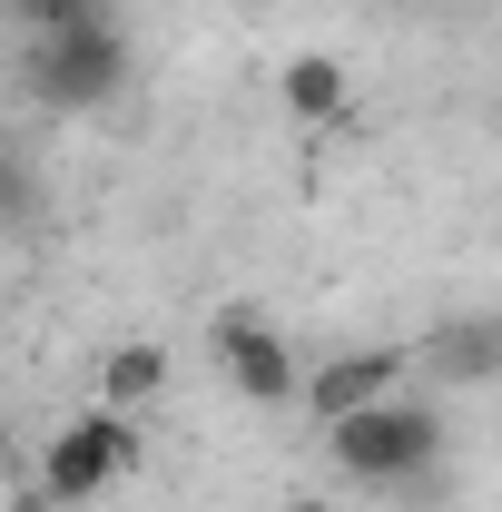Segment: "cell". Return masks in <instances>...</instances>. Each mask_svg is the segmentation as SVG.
<instances>
[{
  "label": "cell",
  "instance_id": "277c9868",
  "mask_svg": "<svg viewBox=\"0 0 502 512\" xmlns=\"http://www.w3.org/2000/svg\"><path fill=\"white\" fill-rule=\"evenodd\" d=\"M207 345H217V375L237 384L247 404H306V375H296V355H286L276 316H256V306H217Z\"/></svg>",
  "mask_w": 502,
  "mask_h": 512
},
{
  "label": "cell",
  "instance_id": "52a82bcc",
  "mask_svg": "<svg viewBox=\"0 0 502 512\" xmlns=\"http://www.w3.org/2000/svg\"><path fill=\"white\" fill-rule=\"evenodd\" d=\"M158 394H168V345H148V335L109 345V365H99V404H109V414H138V404H158Z\"/></svg>",
  "mask_w": 502,
  "mask_h": 512
},
{
  "label": "cell",
  "instance_id": "3957f363",
  "mask_svg": "<svg viewBox=\"0 0 502 512\" xmlns=\"http://www.w3.org/2000/svg\"><path fill=\"white\" fill-rule=\"evenodd\" d=\"M128 463H138V424L99 404V414H79L60 444H50V463H40V503H99Z\"/></svg>",
  "mask_w": 502,
  "mask_h": 512
},
{
  "label": "cell",
  "instance_id": "8992f818",
  "mask_svg": "<svg viewBox=\"0 0 502 512\" xmlns=\"http://www.w3.org/2000/svg\"><path fill=\"white\" fill-rule=\"evenodd\" d=\"M424 365H434L443 384H493L502 375V316H453V325H434Z\"/></svg>",
  "mask_w": 502,
  "mask_h": 512
},
{
  "label": "cell",
  "instance_id": "ba28073f",
  "mask_svg": "<svg viewBox=\"0 0 502 512\" xmlns=\"http://www.w3.org/2000/svg\"><path fill=\"white\" fill-rule=\"evenodd\" d=\"M276 89H286L296 119H335V109H345V60H286Z\"/></svg>",
  "mask_w": 502,
  "mask_h": 512
},
{
  "label": "cell",
  "instance_id": "9c48e42d",
  "mask_svg": "<svg viewBox=\"0 0 502 512\" xmlns=\"http://www.w3.org/2000/svg\"><path fill=\"white\" fill-rule=\"evenodd\" d=\"M286 512H335V503H315V493H306V503H286Z\"/></svg>",
  "mask_w": 502,
  "mask_h": 512
},
{
  "label": "cell",
  "instance_id": "6da1fadb",
  "mask_svg": "<svg viewBox=\"0 0 502 512\" xmlns=\"http://www.w3.org/2000/svg\"><path fill=\"white\" fill-rule=\"evenodd\" d=\"M335 473H355V483H394V493H414V483H434L443 473V414L424 394H394V404H365V414H345L335 434Z\"/></svg>",
  "mask_w": 502,
  "mask_h": 512
},
{
  "label": "cell",
  "instance_id": "7a4b0ae2",
  "mask_svg": "<svg viewBox=\"0 0 502 512\" xmlns=\"http://www.w3.org/2000/svg\"><path fill=\"white\" fill-rule=\"evenodd\" d=\"M30 79H40V99H60V109H109L119 79H128L119 20H89V30H60V40H30Z\"/></svg>",
  "mask_w": 502,
  "mask_h": 512
},
{
  "label": "cell",
  "instance_id": "5b68a950",
  "mask_svg": "<svg viewBox=\"0 0 502 512\" xmlns=\"http://www.w3.org/2000/svg\"><path fill=\"white\" fill-rule=\"evenodd\" d=\"M414 365H424V345H355V355H325V365L306 375V414L335 434L345 414H365V404H394Z\"/></svg>",
  "mask_w": 502,
  "mask_h": 512
}]
</instances>
